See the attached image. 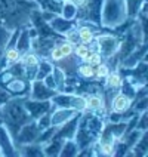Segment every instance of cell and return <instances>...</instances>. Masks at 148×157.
Returning a JSON list of instances; mask_svg holds the SVG:
<instances>
[{
	"label": "cell",
	"mask_w": 148,
	"mask_h": 157,
	"mask_svg": "<svg viewBox=\"0 0 148 157\" xmlns=\"http://www.w3.org/2000/svg\"><path fill=\"white\" fill-rule=\"evenodd\" d=\"M73 53L77 56L78 59L85 61L87 58V55L90 53V49H89V44H85V43H76L74 44V51Z\"/></svg>",
	"instance_id": "obj_21"
},
{
	"label": "cell",
	"mask_w": 148,
	"mask_h": 157,
	"mask_svg": "<svg viewBox=\"0 0 148 157\" xmlns=\"http://www.w3.org/2000/svg\"><path fill=\"white\" fill-rule=\"evenodd\" d=\"M10 34H12V31L0 24V67H2V62H3V55H5L6 44H8V42H9Z\"/></svg>",
	"instance_id": "obj_15"
},
{
	"label": "cell",
	"mask_w": 148,
	"mask_h": 157,
	"mask_svg": "<svg viewBox=\"0 0 148 157\" xmlns=\"http://www.w3.org/2000/svg\"><path fill=\"white\" fill-rule=\"evenodd\" d=\"M104 80H105V87H110V89L119 90L120 86H122V83H123V74L116 68V70L110 71V74H108Z\"/></svg>",
	"instance_id": "obj_13"
},
{
	"label": "cell",
	"mask_w": 148,
	"mask_h": 157,
	"mask_svg": "<svg viewBox=\"0 0 148 157\" xmlns=\"http://www.w3.org/2000/svg\"><path fill=\"white\" fill-rule=\"evenodd\" d=\"M34 9H39L36 0H0V24L10 31L30 27Z\"/></svg>",
	"instance_id": "obj_1"
},
{
	"label": "cell",
	"mask_w": 148,
	"mask_h": 157,
	"mask_svg": "<svg viewBox=\"0 0 148 157\" xmlns=\"http://www.w3.org/2000/svg\"><path fill=\"white\" fill-rule=\"evenodd\" d=\"M24 98H18V96H12L6 102L2 104V124L8 129L9 135L12 141H15L18 131L25 124V123L31 122V116L28 114L25 105H24Z\"/></svg>",
	"instance_id": "obj_2"
},
{
	"label": "cell",
	"mask_w": 148,
	"mask_h": 157,
	"mask_svg": "<svg viewBox=\"0 0 148 157\" xmlns=\"http://www.w3.org/2000/svg\"><path fill=\"white\" fill-rule=\"evenodd\" d=\"M0 153L6 154V156L19 154L17 147H15V144H13V141L10 138V135H9L8 129L3 124H0Z\"/></svg>",
	"instance_id": "obj_11"
},
{
	"label": "cell",
	"mask_w": 148,
	"mask_h": 157,
	"mask_svg": "<svg viewBox=\"0 0 148 157\" xmlns=\"http://www.w3.org/2000/svg\"><path fill=\"white\" fill-rule=\"evenodd\" d=\"M58 48H59V51L62 52L64 56H70V55H73V51H74V44L71 43V42H68V40H65V39L58 43Z\"/></svg>",
	"instance_id": "obj_23"
},
{
	"label": "cell",
	"mask_w": 148,
	"mask_h": 157,
	"mask_svg": "<svg viewBox=\"0 0 148 157\" xmlns=\"http://www.w3.org/2000/svg\"><path fill=\"white\" fill-rule=\"evenodd\" d=\"M85 98H86V110L87 111L99 113V114L107 113L102 92H92V94H86Z\"/></svg>",
	"instance_id": "obj_9"
},
{
	"label": "cell",
	"mask_w": 148,
	"mask_h": 157,
	"mask_svg": "<svg viewBox=\"0 0 148 157\" xmlns=\"http://www.w3.org/2000/svg\"><path fill=\"white\" fill-rule=\"evenodd\" d=\"M132 105H133V98L127 96L123 92H117L111 101V105H110V113L113 111V113L124 114L131 110Z\"/></svg>",
	"instance_id": "obj_8"
},
{
	"label": "cell",
	"mask_w": 148,
	"mask_h": 157,
	"mask_svg": "<svg viewBox=\"0 0 148 157\" xmlns=\"http://www.w3.org/2000/svg\"><path fill=\"white\" fill-rule=\"evenodd\" d=\"M78 154V147L76 145L74 140H65L59 151V156H76Z\"/></svg>",
	"instance_id": "obj_18"
},
{
	"label": "cell",
	"mask_w": 148,
	"mask_h": 157,
	"mask_svg": "<svg viewBox=\"0 0 148 157\" xmlns=\"http://www.w3.org/2000/svg\"><path fill=\"white\" fill-rule=\"evenodd\" d=\"M0 124H2V117H0Z\"/></svg>",
	"instance_id": "obj_26"
},
{
	"label": "cell",
	"mask_w": 148,
	"mask_h": 157,
	"mask_svg": "<svg viewBox=\"0 0 148 157\" xmlns=\"http://www.w3.org/2000/svg\"><path fill=\"white\" fill-rule=\"evenodd\" d=\"M40 129H39V126H37V123L36 120H31V122L25 123L17 133V138L13 141V144H15V147L17 150L21 147V145H27V144H33L37 141L39 138V135H40Z\"/></svg>",
	"instance_id": "obj_5"
},
{
	"label": "cell",
	"mask_w": 148,
	"mask_h": 157,
	"mask_svg": "<svg viewBox=\"0 0 148 157\" xmlns=\"http://www.w3.org/2000/svg\"><path fill=\"white\" fill-rule=\"evenodd\" d=\"M0 116H2V104H0Z\"/></svg>",
	"instance_id": "obj_25"
},
{
	"label": "cell",
	"mask_w": 148,
	"mask_h": 157,
	"mask_svg": "<svg viewBox=\"0 0 148 157\" xmlns=\"http://www.w3.org/2000/svg\"><path fill=\"white\" fill-rule=\"evenodd\" d=\"M19 58H21V52L18 51L15 46H13V48H8V49L5 51V55H3V61L6 62V65H10V64L18 62ZM2 65H3V62H2Z\"/></svg>",
	"instance_id": "obj_17"
},
{
	"label": "cell",
	"mask_w": 148,
	"mask_h": 157,
	"mask_svg": "<svg viewBox=\"0 0 148 157\" xmlns=\"http://www.w3.org/2000/svg\"><path fill=\"white\" fill-rule=\"evenodd\" d=\"M76 12L77 9L74 6V3L71 0H65L62 3V9H61V17L65 19H74L76 18Z\"/></svg>",
	"instance_id": "obj_19"
},
{
	"label": "cell",
	"mask_w": 148,
	"mask_h": 157,
	"mask_svg": "<svg viewBox=\"0 0 148 157\" xmlns=\"http://www.w3.org/2000/svg\"><path fill=\"white\" fill-rule=\"evenodd\" d=\"M47 25L52 28L55 33H59V34H65L68 30H71L73 27L77 25V22L74 19H65L62 17H58V15H53L52 19L47 21Z\"/></svg>",
	"instance_id": "obj_12"
},
{
	"label": "cell",
	"mask_w": 148,
	"mask_h": 157,
	"mask_svg": "<svg viewBox=\"0 0 148 157\" xmlns=\"http://www.w3.org/2000/svg\"><path fill=\"white\" fill-rule=\"evenodd\" d=\"M124 2H126V9H127V18L135 19L141 6H142V3L147 2V0H124Z\"/></svg>",
	"instance_id": "obj_16"
},
{
	"label": "cell",
	"mask_w": 148,
	"mask_h": 157,
	"mask_svg": "<svg viewBox=\"0 0 148 157\" xmlns=\"http://www.w3.org/2000/svg\"><path fill=\"white\" fill-rule=\"evenodd\" d=\"M119 43H120V40L116 36L99 34V36H95L93 42L89 44V49L99 52L104 59H111L116 55L117 49H119Z\"/></svg>",
	"instance_id": "obj_4"
},
{
	"label": "cell",
	"mask_w": 148,
	"mask_h": 157,
	"mask_svg": "<svg viewBox=\"0 0 148 157\" xmlns=\"http://www.w3.org/2000/svg\"><path fill=\"white\" fill-rule=\"evenodd\" d=\"M85 62L87 64H90V65H98V64H101V62H104V58L101 56V53L96 52V51H90V53L87 55V58L85 59Z\"/></svg>",
	"instance_id": "obj_24"
},
{
	"label": "cell",
	"mask_w": 148,
	"mask_h": 157,
	"mask_svg": "<svg viewBox=\"0 0 148 157\" xmlns=\"http://www.w3.org/2000/svg\"><path fill=\"white\" fill-rule=\"evenodd\" d=\"M46 144H47V145L43 147V154H47V156H59V151H61V148H62L64 140L53 136L52 140H49Z\"/></svg>",
	"instance_id": "obj_14"
},
{
	"label": "cell",
	"mask_w": 148,
	"mask_h": 157,
	"mask_svg": "<svg viewBox=\"0 0 148 157\" xmlns=\"http://www.w3.org/2000/svg\"><path fill=\"white\" fill-rule=\"evenodd\" d=\"M77 114V111L71 108H64V107H55L52 104V113H51V126H61L65 122H68L71 117Z\"/></svg>",
	"instance_id": "obj_10"
},
{
	"label": "cell",
	"mask_w": 148,
	"mask_h": 157,
	"mask_svg": "<svg viewBox=\"0 0 148 157\" xmlns=\"http://www.w3.org/2000/svg\"><path fill=\"white\" fill-rule=\"evenodd\" d=\"M77 71H78V74H80L83 78H89V80L95 78V67H93V65H90V64H87V62L82 64V65H78Z\"/></svg>",
	"instance_id": "obj_20"
},
{
	"label": "cell",
	"mask_w": 148,
	"mask_h": 157,
	"mask_svg": "<svg viewBox=\"0 0 148 157\" xmlns=\"http://www.w3.org/2000/svg\"><path fill=\"white\" fill-rule=\"evenodd\" d=\"M127 21V9L124 0H102L101 27L116 28Z\"/></svg>",
	"instance_id": "obj_3"
},
{
	"label": "cell",
	"mask_w": 148,
	"mask_h": 157,
	"mask_svg": "<svg viewBox=\"0 0 148 157\" xmlns=\"http://www.w3.org/2000/svg\"><path fill=\"white\" fill-rule=\"evenodd\" d=\"M56 94L55 89H51L44 85L43 80H31L30 82V94L28 98L30 99H39V101H44V99H51L53 95Z\"/></svg>",
	"instance_id": "obj_7"
},
{
	"label": "cell",
	"mask_w": 148,
	"mask_h": 157,
	"mask_svg": "<svg viewBox=\"0 0 148 157\" xmlns=\"http://www.w3.org/2000/svg\"><path fill=\"white\" fill-rule=\"evenodd\" d=\"M110 71H111V67H110L108 64H105V62H101V64L95 65V78L104 80V78L110 74Z\"/></svg>",
	"instance_id": "obj_22"
},
{
	"label": "cell",
	"mask_w": 148,
	"mask_h": 157,
	"mask_svg": "<svg viewBox=\"0 0 148 157\" xmlns=\"http://www.w3.org/2000/svg\"><path fill=\"white\" fill-rule=\"evenodd\" d=\"M24 105H25L28 114L31 116L33 120H37L40 116L47 113L52 108V101L51 99H44V101H39V99H30L25 98L24 99Z\"/></svg>",
	"instance_id": "obj_6"
}]
</instances>
